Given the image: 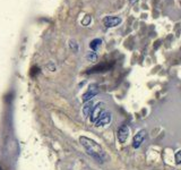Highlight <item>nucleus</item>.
Instances as JSON below:
<instances>
[{"mask_svg":"<svg viewBox=\"0 0 181 170\" xmlns=\"http://www.w3.org/2000/svg\"><path fill=\"white\" fill-rule=\"evenodd\" d=\"M79 142L82 144V146L85 149L86 153L90 155L93 159H95L97 162L103 163L106 159V153L105 151L102 149V146L96 143L95 141H93L90 137H85V136H81L79 137Z\"/></svg>","mask_w":181,"mask_h":170,"instance_id":"1","label":"nucleus"},{"mask_svg":"<svg viewBox=\"0 0 181 170\" xmlns=\"http://www.w3.org/2000/svg\"><path fill=\"white\" fill-rule=\"evenodd\" d=\"M111 119H112V116H111V112L109 111H103V112L100 114V117L95 120V126L96 127H101V126H105V125H109L111 122Z\"/></svg>","mask_w":181,"mask_h":170,"instance_id":"2","label":"nucleus"},{"mask_svg":"<svg viewBox=\"0 0 181 170\" xmlns=\"http://www.w3.org/2000/svg\"><path fill=\"white\" fill-rule=\"evenodd\" d=\"M98 93V87H97V85L96 84H92L90 85V87L87 88V91L83 94V98H82V100H83V102H87V101H90L96 94Z\"/></svg>","mask_w":181,"mask_h":170,"instance_id":"3","label":"nucleus"},{"mask_svg":"<svg viewBox=\"0 0 181 170\" xmlns=\"http://www.w3.org/2000/svg\"><path fill=\"white\" fill-rule=\"evenodd\" d=\"M104 103L103 102H98V103H96L95 106H94V108H93V111L90 113V119L92 122H95V120L100 117V114L104 111Z\"/></svg>","mask_w":181,"mask_h":170,"instance_id":"4","label":"nucleus"},{"mask_svg":"<svg viewBox=\"0 0 181 170\" xmlns=\"http://www.w3.org/2000/svg\"><path fill=\"white\" fill-rule=\"evenodd\" d=\"M146 135H147V133H146L145 129L139 131V132L134 136V140H132V147L138 149V147L142 145V143L144 142V140L146 139Z\"/></svg>","mask_w":181,"mask_h":170,"instance_id":"5","label":"nucleus"},{"mask_svg":"<svg viewBox=\"0 0 181 170\" xmlns=\"http://www.w3.org/2000/svg\"><path fill=\"white\" fill-rule=\"evenodd\" d=\"M121 23L120 17L117 16H108L103 19V24L105 25V27H116Z\"/></svg>","mask_w":181,"mask_h":170,"instance_id":"6","label":"nucleus"},{"mask_svg":"<svg viewBox=\"0 0 181 170\" xmlns=\"http://www.w3.org/2000/svg\"><path fill=\"white\" fill-rule=\"evenodd\" d=\"M128 136H129V128H128V126H126V125L121 126L120 128L118 129V133H117L118 141L120 142V143H124V142L128 140Z\"/></svg>","mask_w":181,"mask_h":170,"instance_id":"7","label":"nucleus"},{"mask_svg":"<svg viewBox=\"0 0 181 170\" xmlns=\"http://www.w3.org/2000/svg\"><path fill=\"white\" fill-rule=\"evenodd\" d=\"M94 102L90 100V101H87V102H85V104H84V107H83V114H84V117L85 118H87V117H90L92 111H93V108H94Z\"/></svg>","mask_w":181,"mask_h":170,"instance_id":"8","label":"nucleus"},{"mask_svg":"<svg viewBox=\"0 0 181 170\" xmlns=\"http://www.w3.org/2000/svg\"><path fill=\"white\" fill-rule=\"evenodd\" d=\"M68 44H69V48L71 49L73 52H78L79 51V44H78V42L76 40H74V39L69 40Z\"/></svg>","mask_w":181,"mask_h":170,"instance_id":"9","label":"nucleus"},{"mask_svg":"<svg viewBox=\"0 0 181 170\" xmlns=\"http://www.w3.org/2000/svg\"><path fill=\"white\" fill-rule=\"evenodd\" d=\"M101 43H102V40H101V39H94V40L90 43V49H92L93 51H96V50L100 48Z\"/></svg>","mask_w":181,"mask_h":170,"instance_id":"10","label":"nucleus"},{"mask_svg":"<svg viewBox=\"0 0 181 170\" xmlns=\"http://www.w3.org/2000/svg\"><path fill=\"white\" fill-rule=\"evenodd\" d=\"M86 58H87L90 61H95V60L97 59V55H96L94 51H90V52H89V54L86 55Z\"/></svg>","mask_w":181,"mask_h":170,"instance_id":"11","label":"nucleus"},{"mask_svg":"<svg viewBox=\"0 0 181 170\" xmlns=\"http://www.w3.org/2000/svg\"><path fill=\"white\" fill-rule=\"evenodd\" d=\"M176 163L177 165H180L181 163V150H179L177 153H176Z\"/></svg>","mask_w":181,"mask_h":170,"instance_id":"12","label":"nucleus"},{"mask_svg":"<svg viewBox=\"0 0 181 170\" xmlns=\"http://www.w3.org/2000/svg\"><path fill=\"white\" fill-rule=\"evenodd\" d=\"M90 16H85L84 17V19L82 21V25H84V26H87L89 24H90Z\"/></svg>","mask_w":181,"mask_h":170,"instance_id":"13","label":"nucleus"},{"mask_svg":"<svg viewBox=\"0 0 181 170\" xmlns=\"http://www.w3.org/2000/svg\"><path fill=\"white\" fill-rule=\"evenodd\" d=\"M47 68H49L51 72H56V66H55L53 62H49V64L47 65Z\"/></svg>","mask_w":181,"mask_h":170,"instance_id":"14","label":"nucleus"},{"mask_svg":"<svg viewBox=\"0 0 181 170\" xmlns=\"http://www.w3.org/2000/svg\"><path fill=\"white\" fill-rule=\"evenodd\" d=\"M0 170H2V169H1V167H0Z\"/></svg>","mask_w":181,"mask_h":170,"instance_id":"15","label":"nucleus"}]
</instances>
